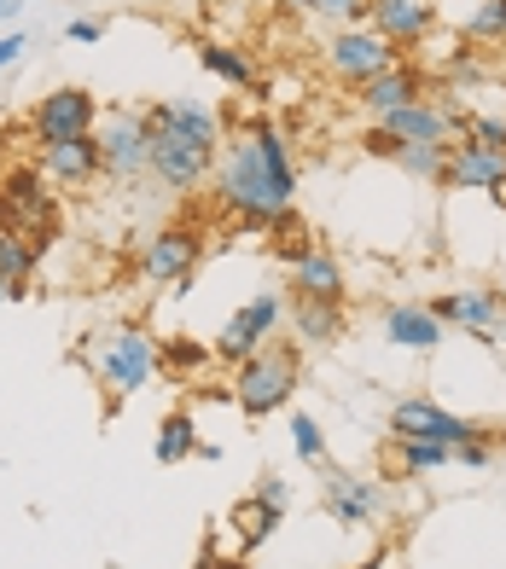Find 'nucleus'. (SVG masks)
<instances>
[{
    "instance_id": "obj_5",
    "label": "nucleus",
    "mask_w": 506,
    "mask_h": 569,
    "mask_svg": "<svg viewBox=\"0 0 506 569\" xmlns=\"http://www.w3.org/2000/svg\"><path fill=\"white\" fill-rule=\"evenodd\" d=\"M286 315H291V291H280V284H262V291H250L234 315L221 320V331L210 338L216 360L221 367H239V360L262 355L274 343V331H286Z\"/></svg>"
},
{
    "instance_id": "obj_21",
    "label": "nucleus",
    "mask_w": 506,
    "mask_h": 569,
    "mask_svg": "<svg viewBox=\"0 0 506 569\" xmlns=\"http://www.w3.org/2000/svg\"><path fill=\"white\" fill-rule=\"evenodd\" d=\"M286 331L297 338V349H338V343H344V302H309V297H291Z\"/></svg>"
},
{
    "instance_id": "obj_4",
    "label": "nucleus",
    "mask_w": 506,
    "mask_h": 569,
    "mask_svg": "<svg viewBox=\"0 0 506 569\" xmlns=\"http://www.w3.org/2000/svg\"><path fill=\"white\" fill-rule=\"evenodd\" d=\"M297 383H302V360L291 343H268L262 355H250L234 367V407L245 412V419H274V412H286L291 396H297Z\"/></svg>"
},
{
    "instance_id": "obj_43",
    "label": "nucleus",
    "mask_w": 506,
    "mask_h": 569,
    "mask_svg": "<svg viewBox=\"0 0 506 569\" xmlns=\"http://www.w3.org/2000/svg\"><path fill=\"white\" fill-rule=\"evenodd\" d=\"M495 203H500V210H506V187H500V192H495Z\"/></svg>"
},
{
    "instance_id": "obj_33",
    "label": "nucleus",
    "mask_w": 506,
    "mask_h": 569,
    "mask_svg": "<svg viewBox=\"0 0 506 569\" xmlns=\"http://www.w3.org/2000/svg\"><path fill=\"white\" fill-rule=\"evenodd\" d=\"M466 140H477V146H500V151H506V117H495V111H472V117H466Z\"/></svg>"
},
{
    "instance_id": "obj_10",
    "label": "nucleus",
    "mask_w": 506,
    "mask_h": 569,
    "mask_svg": "<svg viewBox=\"0 0 506 569\" xmlns=\"http://www.w3.org/2000/svg\"><path fill=\"white\" fill-rule=\"evenodd\" d=\"M53 180H47L36 163H23L12 169L7 180H0V227H12V232H30L36 244H47L59 232V198L47 192Z\"/></svg>"
},
{
    "instance_id": "obj_2",
    "label": "nucleus",
    "mask_w": 506,
    "mask_h": 569,
    "mask_svg": "<svg viewBox=\"0 0 506 569\" xmlns=\"http://www.w3.org/2000/svg\"><path fill=\"white\" fill-rule=\"evenodd\" d=\"M146 134H151V187L169 198H187L198 187H210L216 158H221V111H210L205 99H151L146 106Z\"/></svg>"
},
{
    "instance_id": "obj_31",
    "label": "nucleus",
    "mask_w": 506,
    "mask_h": 569,
    "mask_svg": "<svg viewBox=\"0 0 506 569\" xmlns=\"http://www.w3.org/2000/svg\"><path fill=\"white\" fill-rule=\"evenodd\" d=\"M286 430H291V453H297L302 465H315V471H320V465H326V430H320L315 412H291Z\"/></svg>"
},
{
    "instance_id": "obj_28",
    "label": "nucleus",
    "mask_w": 506,
    "mask_h": 569,
    "mask_svg": "<svg viewBox=\"0 0 506 569\" xmlns=\"http://www.w3.org/2000/svg\"><path fill=\"white\" fill-rule=\"evenodd\" d=\"M460 53H466L460 30H454V23H437V30L425 36V41L414 47V53H408V59H414V64H419L425 76H431V82H443V70H448L454 59H460Z\"/></svg>"
},
{
    "instance_id": "obj_13",
    "label": "nucleus",
    "mask_w": 506,
    "mask_h": 569,
    "mask_svg": "<svg viewBox=\"0 0 506 569\" xmlns=\"http://www.w3.org/2000/svg\"><path fill=\"white\" fill-rule=\"evenodd\" d=\"M99 111H106V99H99L93 88H47L36 106H30V128H36V140L41 146H53V140H76V134H93L99 128Z\"/></svg>"
},
{
    "instance_id": "obj_25",
    "label": "nucleus",
    "mask_w": 506,
    "mask_h": 569,
    "mask_svg": "<svg viewBox=\"0 0 506 569\" xmlns=\"http://www.w3.org/2000/svg\"><path fill=\"white\" fill-rule=\"evenodd\" d=\"M390 465H396V477H431V471H448L454 465V448L419 442V436H390Z\"/></svg>"
},
{
    "instance_id": "obj_42",
    "label": "nucleus",
    "mask_w": 506,
    "mask_h": 569,
    "mask_svg": "<svg viewBox=\"0 0 506 569\" xmlns=\"http://www.w3.org/2000/svg\"><path fill=\"white\" fill-rule=\"evenodd\" d=\"M216 569H250L245 558H216Z\"/></svg>"
},
{
    "instance_id": "obj_9",
    "label": "nucleus",
    "mask_w": 506,
    "mask_h": 569,
    "mask_svg": "<svg viewBox=\"0 0 506 569\" xmlns=\"http://www.w3.org/2000/svg\"><path fill=\"white\" fill-rule=\"evenodd\" d=\"M431 315L448 331H460V338L506 355V291L500 284H460V291H443V297H431Z\"/></svg>"
},
{
    "instance_id": "obj_44",
    "label": "nucleus",
    "mask_w": 506,
    "mask_h": 569,
    "mask_svg": "<svg viewBox=\"0 0 506 569\" xmlns=\"http://www.w3.org/2000/svg\"><path fill=\"white\" fill-rule=\"evenodd\" d=\"M23 7H30V0H23Z\"/></svg>"
},
{
    "instance_id": "obj_32",
    "label": "nucleus",
    "mask_w": 506,
    "mask_h": 569,
    "mask_svg": "<svg viewBox=\"0 0 506 569\" xmlns=\"http://www.w3.org/2000/svg\"><path fill=\"white\" fill-rule=\"evenodd\" d=\"M210 360H216V349L192 343V338H175V343H163V372H205Z\"/></svg>"
},
{
    "instance_id": "obj_26",
    "label": "nucleus",
    "mask_w": 506,
    "mask_h": 569,
    "mask_svg": "<svg viewBox=\"0 0 506 569\" xmlns=\"http://www.w3.org/2000/svg\"><path fill=\"white\" fill-rule=\"evenodd\" d=\"M198 442H205V436H198V419L187 407H175V412L158 419V442H151V453H158V465H187L198 453Z\"/></svg>"
},
{
    "instance_id": "obj_15",
    "label": "nucleus",
    "mask_w": 506,
    "mask_h": 569,
    "mask_svg": "<svg viewBox=\"0 0 506 569\" xmlns=\"http://www.w3.org/2000/svg\"><path fill=\"white\" fill-rule=\"evenodd\" d=\"M425 93H431V76H425L414 59H396L385 76H373V82L356 88V106H361L367 122H378V117H390L401 106H414V99H425Z\"/></svg>"
},
{
    "instance_id": "obj_3",
    "label": "nucleus",
    "mask_w": 506,
    "mask_h": 569,
    "mask_svg": "<svg viewBox=\"0 0 506 569\" xmlns=\"http://www.w3.org/2000/svg\"><path fill=\"white\" fill-rule=\"evenodd\" d=\"M82 360H88L93 383L111 396V407H117V401H129V396H140L146 383H158V378H163V343L151 338L140 320L99 326L93 338L82 343Z\"/></svg>"
},
{
    "instance_id": "obj_30",
    "label": "nucleus",
    "mask_w": 506,
    "mask_h": 569,
    "mask_svg": "<svg viewBox=\"0 0 506 569\" xmlns=\"http://www.w3.org/2000/svg\"><path fill=\"white\" fill-rule=\"evenodd\" d=\"M291 7L320 18V23H333V30H356V23H367L373 0H291Z\"/></svg>"
},
{
    "instance_id": "obj_36",
    "label": "nucleus",
    "mask_w": 506,
    "mask_h": 569,
    "mask_svg": "<svg viewBox=\"0 0 506 569\" xmlns=\"http://www.w3.org/2000/svg\"><path fill=\"white\" fill-rule=\"evenodd\" d=\"M65 41H76V47L106 41V18H70V23H65Z\"/></svg>"
},
{
    "instance_id": "obj_24",
    "label": "nucleus",
    "mask_w": 506,
    "mask_h": 569,
    "mask_svg": "<svg viewBox=\"0 0 506 569\" xmlns=\"http://www.w3.org/2000/svg\"><path fill=\"white\" fill-rule=\"evenodd\" d=\"M454 30L477 53H506V0H477L466 18H454Z\"/></svg>"
},
{
    "instance_id": "obj_23",
    "label": "nucleus",
    "mask_w": 506,
    "mask_h": 569,
    "mask_svg": "<svg viewBox=\"0 0 506 569\" xmlns=\"http://www.w3.org/2000/svg\"><path fill=\"white\" fill-rule=\"evenodd\" d=\"M198 64H205L216 82H227L234 93H257L262 88L257 59H250L245 47H234V41H205V47H198Z\"/></svg>"
},
{
    "instance_id": "obj_19",
    "label": "nucleus",
    "mask_w": 506,
    "mask_h": 569,
    "mask_svg": "<svg viewBox=\"0 0 506 569\" xmlns=\"http://www.w3.org/2000/svg\"><path fill=\"white\" fill-rule=\"evenodd\" d=\"M373 128H385L396 146H443V140H460V134H454V122L443 117V106H437L431 93L414 99V106H401V111H390V117H378Z\"/></svg>"
},
{
    "instance_id": "obj_7",
    "label": "nucleus",
    "mask_w": 506,
    "mask_h": 569,
    "mask_svg": "<svg viewBox=\"0 0 506 569\" xmlns=\"http://www.w3.org/2000/svg\"><path fill=\"white\" fill-rule=\"evenodd\" d=\"M315 477H320V511L333 517L338 529L367 535V529L385 523L390 500H385V488H378L367 471H349V465H333V459H326Z\"/></svg>"
},
{
    "instance_id": "obj_6",
    "label": "nucleus",
    "mask_w": 506,
    "mask_h": 569,
    "mask_svg": "<svg viewBox=\"0 0 506 569\" xmlns=\"http://www.w3.org/2000/svg\"><path fill=\"white\" fill-rule=\"evenodd\" d=\"M99 151H106V180L111 187H140L151 174V134H146V111L140 106H122L111 99L106 111H99Z\"/></svg>"
},
{
    "instance_id": "obj_18",
    "label": "nucleus",
    "mask_w": 506,
    "mask_h": 569,
    "mask_svg": "<svg viewBox=\"0 0 506 569\" xmlns=\"http://www.w3.org/2000/svg\"><path fill=\"white\" fill-rule=\"evenodd\" d=\"M385 343L401 355H437L448 343V326L431 315V302H390L385 308Z\"/></svg>"
},
{
    "instance_id": "obj_34",
    "label": "nucleus",
    "mask_w": 506,
    "mask_h": 569,
    "mask_svg": "<svg viewBox=\"0 0 506 569\" xmlns=\"http://www.w3.org/2000/svg\"><path fill=\"white\" fill-rule=\"evenodd\" d=\"M495 442H500V430L495 436H477V442H466V448H454V465H460V471H489Z\"/></svg>"
},
{
    "instance_id": "obj_11",
    "label": "nucleus",
    "mask_w": 506,
    "mask_h": 569,
    "mask_svg": "<svg viewBox=\"0 0 506 569\" xmlns=\"http://www.w3.org/2000/svg\"><path fill=\"white\" fill-rule=\"evenodd\" d=\"M320 59H326V70H333V82L361 88V82H373V76H385L396 59H408V53H396L373 23H356V30H333V36H326Z\"/></svg>"
},
{
    "instance_id": "obj_14",
    "label": "nucleus",
    "mask_w": 506,
    "mask_h": 569,
    "mask_svg": "<svg viewBox=\"0 0 506 569\" xmlns=\"http://www.w3.org/2000/svg\"><path fill=\"white\" fill-rule=\"evenodd\" d=\"M36 169H41L47 180H53V187L82 192V187H93V180H106V151H99V134L53 140V146H41Z\"/></svg>"
},
{
    "instance_id": "obj_17",
    "label": "nucleus",
    "mask_w": 506,
    "mask_h": 569,
    "mask_svg": "<svg viewBox=\"0 0 506 569\" xmlns=\"http://www.w3.org/2000/svg\"><path fill=\"white\" fill-rule=\"evenodd\" d=\"M367 23L396 47V53H414V47L443 23V12H437V0H373Z\"/></svg>"
},
{
    "instance_id": "obj_39",
    "label": "nucleus",
    "mask_w": 506,
    "mask_h": 569,
    "mask_svg": "<svg viewBox=\"0 0 506 569\" xmlns=\"http://www.w3.org/2000/svg\"><path fill=\"white\" fill-rule=\"evenodd\" d=\"M18 18H23V0H0V30H18Z\"/></svg>"
},
{
    "instance_id": "obj_45",
    "label": "nucleus",
    "mask_w": 506,
    "mask_h": 569,
    "mask_svg": "<svg viewBox=\"0 0 506 569\" xmlns=\"http://www.w3.org/2000/svg\"><path fill=\"white\" fill-rule=\"evenodd\" d=\"M500 82H506V76H500Z\"/></svg>"
},
{
    "instance_id": "obj_20",
    "label": "nucleus",
    "mask_w": 506,
    "mask_h": 569,
    "mask_svg": "<svg viewBox=\"0 0 506 569\" xmlns=\"http://www.w3.org/2000/svg\"><path fill=\"white\" fill-rule=\"evenodd\" d=\"M291 297H309V302H344L349 297V279H344V262L333 250H320V244H309L291 262V284H286Z\"/></svg>"
},
{
    "instance_id": "obj_16",
    "label": "nucleus",
    "mask_w": 506,
    "mask_h": 569,
    "mask_svg": "<svg viewBox=\"0 0 506 569\" xmlns=\"http://www.w3.org/2000/svg\"><path fill=\"white\" fill-rule=\"evenodd\" d=\"M506 187V151L500 146H477V140H454L448 151V174H443V192H500Z\"/></svg>"
},
{
    "instance_id": "obj_35",
    "label": "nucleus",
    "mask_w": 506,
    "mask_h": 569,
    "mask_svg": "<svg viewBox=\"0 0 506 569\" xmlns=\"http://www.w3.org/2000/svg\"><path fill=\"white\" fill-rule=\"evenodd\" d=\"M257 500H268L274 511H291V482L280 471H257V488H250Z\"/></svg>"
},
{
    "instance_id": "obj_12",
    "label": "nucleus",
    "mask_w": 506,
    "mask_h": 569,
    "mask_svg": "<svg viewBox=\"0 0 506 569\" xmlns=\"http://www.w3.org/2000/svg\"><path fill=\"white\" fill-rule=\"evenodd\" d=\"M385 425H390V436H419V442H448V448H466V442H477V436H495V425H477V419H466V412H448L431 396H401Z\"/></svg>"
},
{
    "instance_id": "obj_38",
    "label": "nucleus",
    "mask_w": 506,
    "mask_h": 569,
    "mask_svg": "<svg viewBox=\"0 0 506 569\" xmlns=\"http://www.w3.org/2000/svg\"><path fill=\"white\" fill-rule=\"evenodd\" d=\"M361 151H367V158H390V163H396V151H401V146L385 134V128H373V122H367V128H361Z\"/></svg>"
},
{
    "instance_id": "obj_29",
    "label": "nucleus",
    "mask_w": 506,
    "mask_h": 569,
    "mask_svg": "<svg viewBox=\"0 0 506 569\" xmlns=\"http://www.w3.org/2000/svg\"><path fill=\"white\" fill-rule=\"evenodd\" d=\"M448 151H454V140H443V146H401V151H396V169L414 174V180H425V187H443Z\"/></svg>"
},
{
    "instance_id": "obj_22",
    "label": "nucleus",
    "mask_w": 506,
    "mask_h": 569,
    "mask_svg": "<svg viewBox=\"0 0 506 569\" xmlns=\"http://www.w3.org/2000/svg\"><path fill=\"white\" fill-rule=\"evenodd\" d=\"M280 523H286V511H274V506L257 500V495H239L234 506H227V535H234L239 552H257L262 540L280 535Z\"/></svg>"
},
{
    "instance_id": "obj_41",
    "label": "nucleus",
    "mask_w": 506,
    "mask_h": 569,
    "mask_svg": "<svg viewBox=\"0 0 506 569\" xmlns=\"http://www.w3.org/2000/svg\"><path fill=\"white\" fill-rule=\"evenodd\" d=\"M0 302H18V279H0Z\"/></svg>"
},
{
    "instance_id": "obj_1",
    "label": "nucleus",
    "mask_w": 506,
    "mask_h": 569,
    "mask_svg": "<svg viewBox=\"0 0 506 569\" xmlns=\"http://www.w3.org/2000/svg\"><path fill=\"white\" fill-rule=\"evenodd\" d=\"M210 187H216V203L245 232H274V221L291 216V203H297V158H291L286 128L257 117L239 134H227Z\"/></svg>"
},
{
    "instance_id": "obj_27",
    "label": "nucleus",
    "mask_w": 506,
    "mask_h": 569,
    "mask_svg": "<svg viewBox=\"0 0 506 569\" xmlns=\"http://www.w3.org/2000/svg\"><path fill=\"white\" fill-rule=\"evenodd\" d=\"M41 250L30 232H12V227H0V279H18V284H30L41 273Z\"/></svg>"
},
{
    "instance_id": "obj_40",
    "label": "nucleus",
    "mask_w": 506,
    "mask_h": 569,
    "mask_svg": "<svg viewBox=\"0 0 506 569\" xmlns=\"http://www.w3.org/2000/svg\"><path fill=\"white\" fill-rule=\"evenodd\" d=\"M216 558H221V552H216V547H210V540H205V552H198V558H192V569H216Z\"/></svg>"
},
{
    "instance_id": "obj_8",
    "label": "nucleus",
    "mask_w": 506,
    "mask_h": 569,
    "mask_svg": "<svg viewBox=\"0 0 506 569\" xmlns=\"http://www.w3.org/2000/svg\"><path fill=\"white\" fill-rule=\"evenodd\" d=\"M198 262H205V232L187 227V221H163V227L146 239V250H140V279L151 284V291L187 297Z\"/></svg>"
},
{
    "instance_id": "obj_37",
    "label": "nucleus",
    "mask_w": 506,
    "mask_h": 569,
    "mask_svg": "<svg viewBox=\"0 0 506 569\" xmlns=\"http://www.w3.org/2000/svg\"><path fill=\"white\" fill-rule=\"evenodd\" d=\"M23 53H30V36H23V30H0V76L18 70Z\"/></svg>"
}]
</instances>
